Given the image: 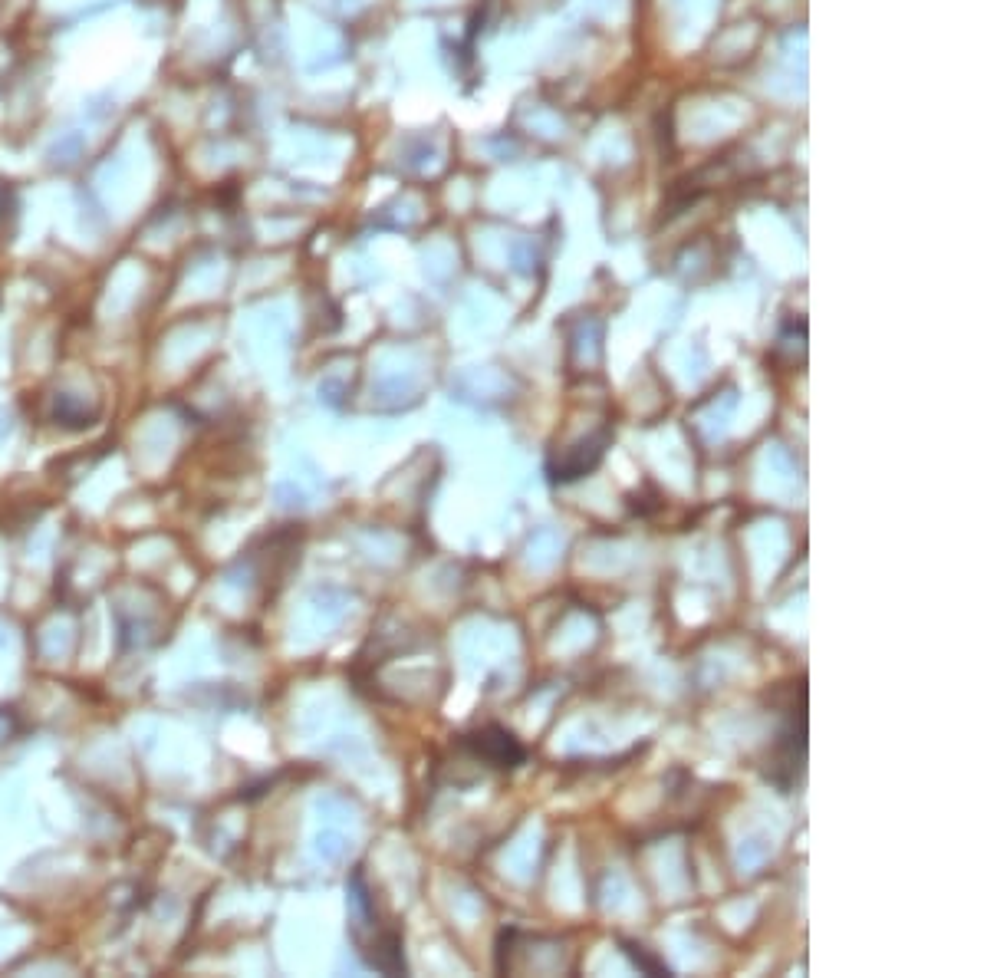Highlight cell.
Returning <instances> with one entry per match:
<instances>
[{
	"mask_svg": "<svg viewBox=\"0 0 987 978\" xmlns=\"http://www.w3.org/2000/svg\"><path fill=\"white\" fill-rule=\"evenodd\" d=\"M478 751L487 761H494L497 768H514L517 761H524V748L514 745V738L501 732V728H487L478 741Z\"/></svg>",
	"mask_w": 987,
	"mask_h": 978,
	"instance_id": "6da1fadb",
	"label": "cell"
}]
</instances>
